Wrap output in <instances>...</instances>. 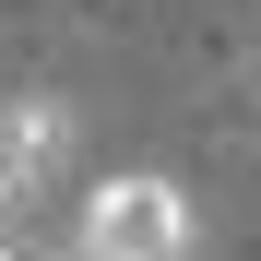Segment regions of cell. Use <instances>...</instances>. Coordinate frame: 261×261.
<instances>
[{
  "label": "cell",
  "instance_id": "6da1fadb",
  "mask_svg": "<svg viewBox=\"0 0 261 261\" xmlns=\"http://www.w3.org/2000/svg\"><path fill=\"white\" fill-rule=\"evenodd\" d=\"M71 249H83V261H190V190L154 178V166H119V178L83 190Z\"/></svg>",
  "mask_w": 261,
  "mask_h": 261
},
{
  "label": "cell",
  "instance_id": "7a4b0ae2",
  "mask_svg": "<svg viewBox=\"0 0 261 261\" xmlns=\"http://www.w3.org/2000/svg\"><path fill=\"white\" fill-rule=\"evenodd\" d=\"M71 143H83L71 95H0V226H36V202H60Z\"/></svg>",
  "mask_w": 261,
  "mask_h": 261
},
{
  "label": "cell",
  "instance_id": "3957f363",
  "mask_svg": "<svg viewBox=\"0 0 261 261\" xmlns=\"http://www.w3.org/2000/svg\"><path fill=\"white\" fill-rule=\"evenodd\" d=\"M0 261H48V238L36 226H0Z\"/></svg>",
  "mask_w": 261,
  "mask_h": 261
},
{
  "label": "cell",
  "instance_id": "277c9868",
  "mask_svg": "<svg viewBox=\"0 0 261 261\" xmlns=\"http://www.w3.org/2000/svg\"><path fill=\"white\" fill-rule=\"evenodd\" d=\"M48 261H83V249H71V238H60V249H48Z\"/></svg>",
  "mask_w": 261,
  "mask_h": 261
}]
</instances>
